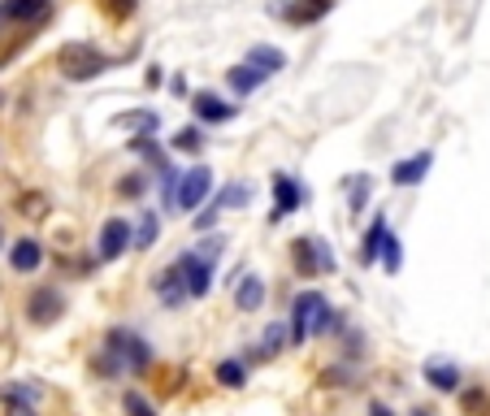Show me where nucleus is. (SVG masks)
<instances>
[{
	"mask_svg": "<svg viewBox=\"0 0 490 416\" xmlns=\"http://www.w3.org/2000/svg\"><path fill=\"white\" fill-rule=\"evenodd\" d=\"M127 152H135V157L143 160L148 174H161L165 165H174V160H169V148H165L157 135H131V139H127Z\"/></svg>",
	"mask_w": 490,
	"mask_h": 416,
	"instance_id": "16",
	"label": "nucleus"
},
{
	"mask_svg": "<svg viewBox=\"0 0 490 416\" xmlns=\"http://www.w3.org/2000/svg\"><path fill=\"white\" fill-rule=\"evenodd\" d=\"M287 257H291L295 278H326V273L339 269L334 248H330L322 234H295L291 248H287Z\"/></svg>",
	"mask_w": 490,
	"mask_h": 416,
	"instance_id": "3",
	"label": "nucleus"
},
{
	"mask_svg": "<svg viewBox=\"0 0 490 416\" xmlns=\"http://www.w3.org/2000/svg\"><path fill=\"white\" fill-rule=\"evenodd\" d=\"M148 287H152V295L161 299L165 308H183L192 295H187V282H183V269H178V260H169V265H161L152 278H148Z\"/></svg>",
	"mask_w": 490,
	"mask_h": 416,
	"instance_id": "13",
	"label": "nucleus"
},
{
	"mask_svg": "<svg viewBox=\"0 0 490 416\" xmlns=\"http://www.w3.org/2000/svg\"><path fill=\"white\" fill-rule=\"evenodd\" d=\"M369 195H373V174H352L347 178V213L360 217L369 208Z\"/></svg>",
	"mask_w": 490,
	"mask_h": 416,
	"instance_id": "30",
	"label": "nucleus"
},
{
	"mask_svg": "<svg viewBox=\"0 0 490 416\" xmlns=\"http://www.w3.org/2000/svg\"><path fill=\"white\" fill-rule=\"evenodd\" d=\"M387 213H373V222L364 225V239H360V265H378V248H382V239H387Z\"/></svg>",
	"mask_w": 490,
	"mask_h": 416,
	"instance_id": "24",
	"label": "nucleus"
},
{
	"mask_svg": "<svg viewBox=\"0 0 490 416\" xmlns=\"http://www.w3.org/2000/svg\"><path fill=\"white\" fill-rule=\"evenodd\" d=\"M460 408L469 416H490V390L486 386H460Z\"/></svg>",
	"mask_w": 490,
	"mask_h": 416,
	"instance_id": "31",
	"label": "nucleus"
},
{
	"mask_svg": "<svg viewBox=\"0 0 490 416\" xmlns=\"http://www.w3.org/2000/svg\"><path fill=\"white\" fill-rule=\"evenodd\" d=\"M57 69L66 74L69 83H92L104 69H113V57L92 39H74V44L57 48Z\"/></svg>",
	"mask_w": 490,
	"mask_h": 416,
	"instance_id": "2",
	"label": "nucleus"
},
{
	"mask_svg": "<svg viewBox=\"0 0 490 416\" xmlns=\"http://www.w3.org/2000/svg\"><path fill=\"white\" fill-rule=\"evenodd\" d=\"M291 347V330H287V321H269L261 334V360H274V355H282Z\"/></svg>",
	"mask_w": 490,
	"mask_h": 416,
	"instance_id": "28",
	"label": "nucleus"
},
{
	"mask_svg": "<svg viewBox=\"0 0 490 416\" xmlns=\"http://www.w3.org/2000/svg\"><path fill=\"white\" fill-rule=\"evenodd\" d=\"M39 404H44V386L31 382V378H18V382L0 386V408H4V416H39Z\"/></svg>",
	"mask_w": 490,
	"mask_h": 416,
	"instance_id": "8",
	"label": "nucleus"
},
{
	"mask_svg": "<svg viewBox=\"0 0 490 416\" xmlns=\"http://www.w3.org/2000/svg\"><path fill=\"white\" fill-rule=\"evenodd\" d=\"M143 83H148V87H161V83H165V69H161V65H148Z\"/></svg>",
	"mask_w": 490,
	"mask_h": 416,
	"instance_id": "40",
	"label": "nucleus"
},
{
	"mask_svg": "<svg viewBox=\"0 0 490 416\" xmlns=\"http://www.w3.org/2000/svg\"><path fill=\"white\" fill-rule=\"evenodd\" d=\"M243 61L252 65V69H261L265 78H274V74H282V69H287V53H282V48H274V44H252V48H248V53H243Z\"/></svg>",
	"mask_w": 490,
	"mask_h": 416,
	"instance_id": "19",
	"label": "nucleus"
},
{
	"mask_svg": "<svg viewBox=\"0 0 490 416\" xmlns=\"http://www.w3.org/2000/svg\"><path fill=\"white\" fill-rule=\"evenodd\" d=\"M165 87H169V96H174V100L192 96V87H187V74H183V69H178V74H169V78H165Z\"/></svg>",
	"mask_w": 490,
	"mask_h": 416,
	"instance_id": "39",
	"label": "nucleus"
},
{
	"mask_svg": "<svg viewBox=\"0 0 490 416\" xmlns=\"http://www.w3.org/2000/svg\"><path fill=\"white\" fill-rule=\"evenodd\" d=\"M0 248H4V217H0Z\"/></svg>",
	"mask_w": 490,
	"mask_h": 416,
	"instance_id": "43",
	"label": "nucleus"
},
{
	"mask_svg": "<svg viewBox=\"0 0 490 416\" xmlns=\"http://www.w3.org/2000/svg\"><path fill=\"white\" fill-rule=\"evenodd\" d=\"M265 83H269V78H265L261 69H252L248 61H239V65H230V69H226L230 100H248V96H257V92H261Z\"/></svg>",
	"mask_w": 490,
	"mask_h": 416,
	"instance_id": "17",
	"label": "nucleus"
},
{
	"mask_svg": "<svg viewBox=\"0 0 490 416\" xmlns=\"http://www.w3.org/2000/svg\"><path fill=\"white\" fill-rule=\"evenodd\" d=\"M148 187H152V174H148V169H131V174H122V178L113 183V195H118V200H143Z\"/></svg>",
	"mask_w": 490,
	"mask_h": 416,
	"instance_id": "29",
	"label": "nucleus"
},
{
	"mask_svg": "<svg viewBox=\"0 0 490 416\" xmlns=\"http://www.w3.org/2000/svg\"><path fill=\"white\" fill-rule=\"evenodd\" d=\"M152 343H148V334H139L131 325H113V330H104V343L96 347L92 355V373H96L100 382H118V378H143L148 369H152Z\"/></svg>",
	"mask_w": 490,
	"mask_h": 416,
	"instance_id": "1",
	"label": "nucleus"
},
{
	"mask_svg": "<svg viewBox=\"0 0 490 416\" xmlns=\"http://www.w3.org/2000/svg\"><path fill=\"white\" fill-rule=\"evenodd\" d=\"M412 416H438L434 408H412Z\"/></svg>",
	"mask_w": 490,
	"mask_h": 416,
	"instance_id": "42",
	"label": "nucleus"
},
{
	"mask_svg": "<svg viewBox=\"0 0 490 416\" xmlns=\"http://www.w3.org/2000/svg\"><path fill=\"white\" fill-rule=\"evenodd\" d=\"M192 113H196L200 126H226L239 118V104L230 96H217V92H192Z\"/></svg>",
	"mask_w": 490,
	"mask_h": 416,
	"instance_id": "11",
	"label": "nucleus"
},
{
	"mask_svg": "<svg viewBox=\"0 0 490 416\" xmlns=\"http://www.w3.org/2000/svg\"><path fill=\"white\" fill-rule=\"evenodd\" d=\"M122 412L127 416H157V404H152L143 390H127V395H122Z\"/></svg>",
	"mask_w": 490,
	"mask_h": 416,
	"instance_id": "35",
	"label": "nucleus"
},
{
	"mask_svg": "<svg viewBox=\"0 0 490 416\" xmlns=\"http://www.w3.org/2000/svg\"><path fill=\"white\" fill-rule=\"evenodd\" d=\"M252 200V183H226L222 192L213 195V200H204L208 208H217V213H234V208H243Z\"/></svg>",
	"mask_w": 490,
	"mask_h": 416,
	"instance_id": "27",
	"label": "nucleus"
},
{
	"mask_svg": "<svg viewBox=\"0 0 490 416\" xmlns=\"http://www.w3.org/2000/svg\"><path fill=\"white\" fill-rule=\"evenodd\" d=\"M378 265L387 269V278L404 269V248H399V234H395V230H387V239H382V248H378Z\"/></svg>",
	"mask_w": 490,
	"mask_h": 416,
	"instance_id": "32",
	"label": "nucleus"
},
{
	"mask_svg": "<svg viewBox=\"0 0 490 416\" xmlns=\"http://www.w3.org/2000/svg\"><path fill=\"white\" fill-rule=\"evenodd\" d=\"M425 382L434 386L438 395H456L460 386H464V373H460L456 360H425Z\"/></svg>",
	"mask_w": 490,
	"mask_h": 416,
	"instance_id": "18",
	"label": "nucleus"
},
{
	"mask_svg": "<svg viewBox=\"0 0 490 416\" xmlns=\"http://www.w3.org/2000/svg\"><path fill=\"white\" fill-rule=\"evenodd\" d=\"M44 260H48V248H44V239H35V234H22V239L9 243V269H13V273H39Z\"/></svg>",
	"mask_w": 490,
	"mask_h": 416,
	"instance_id": "14",
	"label": "nucleus"
},
{
	"mask_svg": "<svg viewBox=\"0 0 490 416\" xmlns=\"http://www.w3.org/2000/svg\"><path fill=\"white\" fill-rule=\"evenodd\" d=\"M317 386H330V390H352V386H360V369H352V360L326 364V369L317 373Z\"/></svg>",
	"mask_w": 490,
	"mask_h": 416,
	"instance_id": "26",
	"label": "nucleus"
},
{
	"mask_svg": "<svg viewBox=\"0 0 490 416\" xmlns=\"http://www.w3.org/2000/svg\"><path fill=\"white\" fill-rule=\"evenodd\" d=\"M0 109H4V92H0Z\"/></svg>",
	"mask_w": 490,
	"mask_h": 416,
	"instance_id": "44",
	"label": "nucleus"
},
{
	"mask_svg": "<svg viewBox=\"0 0 490 416\" xmlns=\"http://www.w3.org/2000/svg\"><path fill=\"white\" fill-rule=\"evenodd\" d=\"M204 148H208V135L200 122L192 126H178L169 135V152H178V157H204Z\"/></svg>",
	"mask_w": 490,
	"mask_h": 416,
	"instance_id": "21",
	"label": "nucleus"
},
{
	"mask_svg": "<svg viewBox=\"0 0 490 416\" xmlns=\"http://www.w3.org/2000/svg\"><path fill=\"white\" fill-rule=\"evenodd\" d=\"M0 31H4V22H0Z\"/></svg>",
	"mask_w": 490,
	"mask_h": 416,
	"instance_id": "45",
	"label": "nucleus"
},
{
	"mask_svg": "<svg viewBox=\"0 0 490 416\" xmlns=\"http://www.w3.org/2000/svg\"><path fill=\"white\" fill-rule=\"evenodd\" d=\"M252 378V364L243 360V355H226V360H217V369H213V382H222L226 390H243Z\"/></svg>",
	"mask_w": 490,
	"mask_h": 416,
	"instance_id": "23",
	"label": "nucleus"
},
{
	"mask_svg": "<svg viewBox=\"0 0 490 416\" xmlns=\"http://www.w3.org/2000/svg\"><path fill=\"white\" fill-rule=\"evenodd\" d=\"M178 269H183V282H187V295L192 299H204L208 290H213V273H217V260L200 257L196 248H187V252H178Z\"/></svg>",
	"mask_w": 490,
	"mask_h": 416,
	"instance_id": "9",
	"label": "nucleus"
},
{
	"mask_svg": "<svg viewBox=\"0 0 490 416\" xmlns=\"http://www.w3.org/2000/svg\"><path fill=\"white\" fill-rule=\"evenodd\" d=\"M196 252H200V257H208V260H222V257H226V239L213 230V234H204V239L196 243Z\"/></svg>",
	"mask_w": 490,
	"mask_h": 416,
	"instance_id": "36",
	"label": "nucleus"
},
{
	"mask_svg": "<svg viewBox=\"0 0 490 416\" xmlns=\"http://www.w3.org/2000/svg\"><path fill=\"white\" fill-rule=\"evenodd\" d=\"M178 165H165L161 174H152V178H161V213H174V195H178Z\"/></svg>",
	"mask_w": 490,
	"mask_h": 416,
	"instance_id": "34",
	"label": "nucleus"
},
{
	"mask_svg": "<svg viewBox=\"0 0 490 416\" xmlns=\"http://www.w3.org/2000/svg\"><path fill=\"white\" fill-rule=\"evenodd\" d=\"M53 18V0H0V22L4 27H18V31H31L39 22Z\"/></svg>",
	"mask_w": 490,
	"mask_h": 416,
	"instance_id": "10",
	"label": "nucleus"
},
{
	"mask_svg": "<svg viewBox=\"0 0 490 416\" xmlns=\"http://www.w3.org/2000/svg\"><path fill=\"white\" fill-rule=\"evenodd\" d=\"M113 126L135 130V135H157V130H161V113H157V109H131V113H118Z\"/></svg>",
	"mask_w": 490,
	"mask_h": 416,
	"instance_id": "25",
	"label": "nucleus"
},
{
	"mask_svg": "<svg viewBox=\"0 0 490 416\" xmlns=\"http://www.w3.org/2000/svg\"><path fill=\"white\" fill-rule=\"evenodd\" d=\"M364 416H395V408L391 404H382V399H373V404H369V412Z\"/></svg>",
	"mask_w": 490,
	"mask_h": 416,
	"instance_id": "41",
	"label": "nucleus"
},
{
	"mask_svg": "<svg viewBox=\"0 0 490 416\" xmlns=\"http://www.w3.org/2000/svg\"><path fill=\"white\" fill-rule=\"evenodd\" d=\"M334 9H339V0H282V4H269V13L282 18L291 31H308V27L326 22Z\"/></svg>",
	"mask_w": 490,
	"mask_h": 416,
	"instance_id": "6",
	"label": "nucleus"
},
{
	"mask_svg": "<svg viewBox=\"0 0 490 416\" xmlns=\"http://www.w3.org/2000/svg\"><path fill=\"white\" fill-rule=\"evenodd\" d=\"M217 217H222V213H217V208H208V204H204V213H196V234H213V230H217Z\"/></svg>",
	"mask_w": 490,
	"mask_h": 416,
	"instance_id": "38",
	"label": "nucleus"
},
{
	"mask_svg": "<svg viewBox=\"0 0 490 416\" xmlns=\"http://www.w3.org/2000/svg\"><path fill=\"white\" fill-rule=\"evenodd\" d=\"M18 213H22V217H48V195H22V200H18Z\"/></svg>",
	"mask_w": 490,
	"mask_h": 416,
	"instance_id": "37",
	"label": "nucleus"
},
{
	"mask_svg": "<svg viewBox=\"0 0 490 416\" xmlns=\"http://www.w3.org/2000/svg\"><path fill=\"white\" fill-rule=\"evenodd\" d=\"M213 195V169L196 160L192 169H183L178 174V195H174V213H196L204 208V200Z\"/></svg>",
	"mask_w": 490,
	"mask_h": 416,
	"instance_id": "5",
	"label": "nucleus"
},
{
	"mask_svg": "<svg viewBox=\"0 0 490 416\" xmlns=\"http://www.w3.org/2000/svg\"><path fill=\"white\" fill-rule=\"evenodd\" d=\"M157 239H161V213L157 208H143L139 222L131 225V248L135 252H148V248H157Z\"/></svg>",
	"mask_w": 490,
	"mask_h": 416,
	"instance_id": "22",
	"label": "nucleus"
},
{
	"mask_svg": "<svg viewBox=\"0 0 490 416\" xmlns=\"http://www.w3.org/2000/svg\"><path fill=\"white\" fill-rule=\"evenodd\" d=\"M269 192H274V208H269V225L287 222L291 213H299L304 208V200H308V187L295 178V174H287V169H278L274 178H269Z\"/></svg>",
	"mask_w": 490,
	"mask_h": 416,
	"instance_id": "7",
	"label": "nucleus"
},
{
	"mask_svg": "<svg viewBox=\"0 0 490 416\" xmlns=\"http://www.w3.org/2000/svg\"><path fill=\"white\" fill-rule=\"evenodd\" d=\"M429 165H434V152H429V148L412 152V157H399L391 165V187H421Z\"/></svg>",
	"mask_w": 490,
	"mask_h": 416,
	"instance_id": "15",
	"label": "nucleus"
},
{
	"mask_svg": "<svg viewBox=\"0 0 490 416\" xmlns=\"http://www.w3.org/2000/svg\"><path fill=\"white\" fill-rule=\"evenodd\" d=\"M100 13L109 18V22H131L135 13L143 9V0H96Z\"/></svg>",
	"mask_w": 490,
	"mask_h": 416,
	"instance_id": "33",
	"label": "nucleus"
},
{
	"mask_svg": "<svg viewBox=\"0 0 490 416\" xmlns=\"http://www.w3.org/2000/svg\"><path fill=\"white\" fill-rule=\"evenodd\" d=\"M131 252V222L127 217H109L96 234V260L100 265H113Z\"/></svg>",
	"mask_w": 490,
	"mask_h": 416,
	"instance_id": "12",
	"label": "nucleus"
},
{
	"mask_svg": "<svg viewBox=\"0 0 490 416\" xmlns=\"http://www.w3.org/2000/svg\"><path fill=\"white\" fill-rule=\"evenodd\" d=\"M22 313H27V321H31V325H39V330L57 325V321L69 313L66 290L57 287V282H39V287H31L27 304H22Z\"/></svg>",
	"mask_w": 490,
	"mask_h": 416,
	"instance_id": "4",
	"label": "nucleus"
},
{
	"mask_svg": "<svg viewBox=\"0 0 490 416\" xmlns=\"http://www.w3.org/2000/svg\"><path fill=\"white\" fill-rule=\"evenodd\" d=\"M261 304H265V278L239 273V282H234V308L239 313H261Z\"/></svg>",
	"mask_w": 490,
	"mask_h": 416,
	"instance_id": "20",
	"label": "nucleus"
}]
</instances>
